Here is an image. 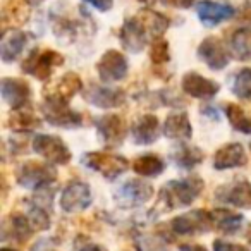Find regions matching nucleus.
<instances>
[{
	"mask_svg": "<svg viewBox=\"0 0 251 251\" xmlns=\"http://www.w3.org/2000/svg\"><path fill=\"white\" fill-rule=\"evenodd\" d=\"M83 91V81L76 73H66L55 84L45 88V100L69 103L71 98Z\"/></svg>",
	"mask_w": 251,
	"mask_h": 251,
	"instance_id": "18",
	"label": "nucleus"
},
{
	"mask_svg": "<svg viewBox=\"0 0 251 251\" xmlns=\"http://www.w3.org/2000/svg\"><path fill=\"white\" fill-rule=\"evenodd\" d=\"M179 251H208V250L205 246H201V244H181Z\"/></svg>",
	"mask_w": 251,
	"mask_h": 251,
	"instance_id": "41",
	"label": "nucleus"
},
{
	"mask_svg": "<svg viewBox=\"0 0 251 251\" xmlns=\"http://www.w3.org/2000/svg\"><path fill=\"white\" fill-rule=\"evenodd\" d=\"M151 196H153V186L150 182L140 181V179H129L114 193V201L119 208L131 210L143 206L145 203L150 201Z\"/></svg>",
	"mask_w": 251,
	"mask_h": 251,
	"instance_id": "4",
	"label": "nucleus"
},
{
	"mask_svg": "<svg viewBox=\"0 0 251 251\" xmlns=\"http://www.w3.org/2000/svg\"><path fill=\"white\" fill-rule=\"evenodd\" d=\"M33 150L52 165H66L71 160V150L59 136L38 134L33 140Z\"/></svg>",
	"mask_w": 251,
	"mask_h": 251,
	"instance_id": "7",
	"label": "nucleus"
},
{
	"mask_svg": "<svg viewBox=\"0 0 251 251\" xmlns=\"http://www.w3.org/2000/svg\"><path fill=\"white\" fill-rule=\"evenodd\" d=\"M93 201L91 196V189L86 182L83 181H73L64 188L62 195H60V208L67 213L79 212V210H86Z\"/></svg>",
	"mask_w": 251,
	"mask_h": 251,
	"instance_id": "10",
	"label": "nucleus"
},
{
	"mask_svg": "<svg viewBox=\"0 0 251 251\" xmlns=\"http://www.w3.org/2000/svg\"><path fill=\"white\" fill-rule=\"evenodd\" d=\"M162 131L167 138L171 140H189L193 136V127L189 117L186 112H174L165 119L164 126H162Z\"/></svg>",
	"mask_w": 251,
	"mask_h": 251,
	"instance_id": "24",
	"label": "nucleus"
},
{
	"mask_svg": "<svg viewBox=\"0 0 251 251\" xmlns=\"http://www.w3.org/2000/svg\"><path fill=\"white\" fill-rule=\"evenodd\" d=\"M213 250L215 251H250L246 246L237 243H229L224 239H215L213 241Z\"/></svg>",
	"mask_w": 251,
	"mask_h": 251,
	"instance_id": "37",
	"label": "nucleus"
},
{
	"mask_svg": "<svg viewBox=\"0 0 251 251\" xmlns=\"http://www.w3.org/2000/svg\"><path fill=\"white\" fill-rule=\"evenodd\" d=\"M224 112H226L227 119H229L230 126L234 129L239 131L243 134H251V117L236 103H226L224 105Z\"/></svg>",
	"mask_w": 251,
	"mask_h": 251,
	"instance_id": "32",
	"label": "nucleus"
},
{
	"mask_svg": "<svg viewBox=\"0 0 251 251\" xmlns=\"http://www.w3.org/2000/svg\"><path fill=\"white\" fill-rule=\"evenodd\" d=\"M42 114L47 122L59 127H79L83 124V117L76 110L69 108V103L45 100L42 105Z\"/></svg>",
	"mask_w": 251,
	"mask_h": 251,
	"instance_id": "11",
	"label": "nucleus"
},
{
	"mask_svg": "<svg viewBox=\"0 0 251 251\" xmlns=\"http://www.w3.org/2000/svg\"><path fill=\"white\" fill-rule=\"evenodd\" d=\"M172 162L181 169H195L196 165H200L205 160V153L201 148L191 147V145H181L179 148H176L171 155Z\"/></svg>",
	"mask_w": 251,
	"mask_h": 251,
	"instance_id": "30",
	"label": "nucleus"
},
{
	"mask_svg": "<svg viewBox=\"0 0 251 251\" xmlns=\"http://www.w3.org/2000/svg\"><path fill=\"white\" fill-rule=\"evenodd\" d=\"M213 229H217L222 234H236L244 224V217L241 213L229 208H215L212 210Z\"/></svg>",
	"mask_w": 251,
	"mask_h": 251,
	"instance_id": "25",
	"label": "nucleus"
},
{
	"mask_svg": "<svg viewBox=\"0 0 251 251\" xmlns=\"http://www.w3.org/2000/svg\"><path fill=\"white\" fill-rule=\"evenodd\" d=\"M0 251H18V250H14V248H2Z\"/></svg>",
	"mask_w": 251,
	"mask_h": 251,
	"instance_id": "45",
	"label": "nucleus"
},
{
	"mask_svg": "<svg viewBox=\"0 0 251 251\" xmlns=\"http://www.w3.org/2000/svg\"><path fill=\"white\" fill-rule=\"evenodd\" d=\"M64 64V57L55 50H40L35 49L28 55V59L23 62V73L31 74L33 77L40 81H45L50 77L53 67H59Z\"/></svg>",
	"mask_w": 251,
	"mask_h": 251,
	"instance_id": "5",
	"label": "nucleus"
},
{
	"mask_svg": "<svg viewBox=\"0 0 251 251\" xmlns=\"http://www.w3.org/2000/svg\"><path fill=\"white\" fill-rule=\"evenodd\" d=\"M79 251H107V250L103 246H100V244H86Z\"/></svg>",
	"mask_w": 251,
	"mask_h": 251,
	"instance_id": "42",
	"label": "nucleus"
},
{
	"mask_svg": "<svg viewBox=\"0 0 251 251\" xmlns=\"http://www.w3.org/2000/svg\"><path fill=\"white\" fill-rule=\"evenodd\" d=\"M83 98L90 105L98 108H105V110H110V108H117L121 105H124L126 95L124 91L115 90V88L108 86H98V84H90L83 90Z\"/></svg>",
	"mask_w": 251,
	"mask_h": 251,
	"instance_id": "13",
	"label": "nucleus"
},
{
	"mask_svg": "<svg viewBox=\"0 0 251 251\" xmlns=\"http://www.w3.org/2000/svg\"><path fill=\"white\" fill-rule=\"evenodd\" d=\"M138 19H140L141 25L145 26V29L148 31V35H150L153 40L160 38V36L167 31L169 25H171V21H169L167 16L160 14V12L153 11V9H143V11H140Z\"/></svg>",
	"mask_w": 251,
	"mask_h": 251,
	"instance_id": "27",
	"label": "nucleus"
},
{
	"mask_svg": "<svg viewBox=\"0 0 251 251\" xmlns=\"http://www.w3.org/2000/svg\"><path fill=\"white\" fill-rule=\"evenodd\" d=\"M248 239H250V244H251V232H250V236H248Z\"/></svg>",
	"mask_w": 251,
	"mask_h": 251,
	"instance_id": "46",
	"label": "nucleus"
},
{
	"mask_svg": "<svg viewBox=\"0 0 251 251\" xmlns=\"http://www.w3.org/2000/svg\"><path fill=\"white\" fill-rule=\"evenodd\" d=\"M0 93L4 101L12 108H23L29 105V98H31V88L25 79L19 77H4L0 81Z\"/></svg>",
	"mask_w": 251,
	"mask_h": 251,
	"instance_id": "14",
	"label": "nucleus"
},
{
	"mask_svg": "<svg viewBox=\"0 0 251 251\" xmlns=\"http://www.w3.org/2000/svg\"><path fill=\"white\" fill-rule=\"evenodd\" d=\"M203 184L201 177H186V179H172L164 188L160 189L158 195V205L164 206L165 212H171L176 208L193 205L195 200L201 195Z\"/></svg>",
	"mask_w": 251,
	"mask_h": 251,
	"instance_id": "1",
	"label": "nucleus"
},
{
	"mask_svg": "<svg viewBox=\"0 0 251 251\" xmlns=\"http://www.w3.org/2000/svg\"><path fill=\"white\" fill-rule=\"evenodd\" d=\"M23 212H25V215L28 217V220L31 222V226L35 230H49L50 226H52L47 208L42 205H38V203L28 201V205H26V208L23 210Z\"/></svg>",
	"mask_w": 251,
	"mask_h": 251,
	"instance_id": "33",
	"label": "nucleus"
},
{
	"mask_svg": "<svg viewBox=\"0 0 251 251\" xmlns=\"http://www.w3.org/2000/svg\"><path fill=\"white\" fill-rule=\"evenodd\" d=\"M131 134L136 145H151L160 136V122L157 115L145 114L138 117L131 126Z\"/></svg>",
	"mask_w": 251,
	"mask_h": 251,
	"instance_id": "20",
	"label": "nucleus"
},
{
	"mask_svg": "<svg viewBox=\"0 0 251 251\" xmlns=\"http://www.w3.org/2000/svg\"><path fill=\"white\" fill-rule=\"evenodd\" d=\"M136 251H169L165 241L160 236L150 234H138L136 236Z\"/></svg>",
	"mask_w": 251,
	"mask_h": 251,
	"instance_id": "35",
	"label": "nucleus"
},
{
	"mask_svg": "<svg viewBox=\"0 0 251 251\" xmlns=\"http://www.w3.org/2000/svg\"><path fill=\"white\" fill-rule=\"evenodd\" d=\"M29 2V5H38L40 2H43V0H28Z\"/></svg>",
	"mask_w": 251,
	"mask_h": 251,
	"instance_id": "43",
	"label": "nucleus"
},
{
	"mask_svg": "<svg viewBox=\"0 0 251 251\" xmlns=\"http://www.w3.org/2000/svg\"><path fill=\"white\" fill-rule=\"evenodd\" d=\"M127 59L119 50H107L97 64L98 76L103 83H117L127 76Z\"/></svg>",
	"mask_w": 251,
	"mask_h": 251,
	"instance_id": "9",
	"label": "nucleus"
},
{
	"mask_svg": "<svg viewBox=\"0 0 251 251\" xmlns=\"http://www.w3.org/2000/svg\"><path fill=\"white\" fill-rule=\"evenodd\" d=\"M42 122V119L36 115V112H33L31 108L26 105L23 108H16L9 114L7 117V126L12 127L14 131H31L36 129Z\"/></svg>",
	"mask_w": 251,
	"mask_h": 251,
	"instance_id": "28",
	"label": "nucleus"
},
{
	"mask_svg": "<svg viewBox=\"0 0 251 251\" xmlns=\"http://www.w3.org/2000/svg\"><path fill=\"white\" fill-rule=\"evenodd\" d=\"M28 0H5L4 7H2V28H4V31L18 29V26H21L23 23L28 21Z\"/></svg>",
	"mask_w": 251,
	"mask_h": 251,
	"instance_id": "22",
	"label": "nucleus"
},
{
	"mask_svg": "<svg viewBox=\"0 0 251 251\" xmlns=\"http://www.w3.org/2000/svg\"><path fill=\"white\" fill-rule=\"evenodd\" d=\"M248 164L246 150L239 143H229L226 147L219 148L213 157V167L217 171H227V169L243 167Z\"/></svg>",
	"mask_w": 251,
	"mask_h": 251,
	"instance_id": "21",
	"label": "nucleus"
},
{
	"mask_svg": "<svg viewBox=\"0 0 251 251\" xmlns=\"http://www.w3.org/2000/svg\"><path fill=\"white\" fill-rule=\"evenodd\" d=\"M55 179L57 172L52 165L42 164V162L36 160H29L26 164L19 165L18 172H16L18 184L26 189H33V191L49 188L55 182Z\"/></svg>",
	"mask_w": 251,
	"mask_h": 251,
	"instance_id": "3",
	"label": "nucleus"
},
{
	"mask_svg": "<svg viewBox=\"0 0 251 251\" xmlns=\"http://www.w3.org/2000/svg\"><path fill=\"white\" fill-rule=\"evenodd\" d=\"M198 57L201 62H205L212 71H222L227 67L230 60V52L224 47L220 38L208 36L198 47Z\"/></svg>",
	"mask_w": 251,
	"mask_h": 251,
	"instance_id": "12",
	"label": "nucleus"
},
{
	"mask_svg": "<svg viewBox=\"0 0 251 251\" xmlns=\"http://www.w3.org/2000/svg\"><path fill=\"white\" fill-rule=\"evenodd\" d=\"M181 86L186 95L198 100H210L220 91V84L198 73H186L181 79Z\"/></svg>",
	"mask_w": 251,
	"mask_h": 251,
	"instance_id": "15",
	"label": "nucleus"
},
{
	"mask_svg": "<svg viewBox=\"0 0 251 251\" xmlns=\"http://www.w3.org/2000/svg\"><path fill=\"white\" fill-rule=\"evenodd\" d=\"M162 2L176 9H189L195 4V0H162Z\"/></svg>",
	"mask_w": 251,
	"mask_h": 251,
	"instance_id": "39",
	"label": "nucleus"
},
{
	"mask_svg": "<svg viewBox=\"0 0 251 251\" xmlns=\"http://www.w3.org/2000/svg\"><path fill=\"white\" fill-rule=\"evenodd\" d=\"M138 2H143V4H153L157 0H138Z\"/></svg>",
	"mask_w": 251,
	"mask_h": 251,
	"instance_id": "44",
	"label": "nucleus"
},
{
	"mask_svg": "<svg viewBox=\"0 0 251 251\" xmlns=\"http://www.w3.org/2000/svg\"><path fill=\"white\" fill-rule=\"evenodd\" d=\"M35 232L31 222L28 220V217L25 215V212H14L9 215V219L5 220L4 226V234H9L12 239L25 243L31 237V234Z\"/></svg>",
	"mask_w": 251,
	"mask_h": 251,
	"instance_id": "26",
	"label": "nucleus"
},
{
	"mask_svg": "<svg viewBox=\"0 0 251 251\" xmlns=\"http://www.w3.org/2000/svg\"><path fill=\"white\" fill-rule=\"evenodd\" d=\"M97 129L100 138L103 140V143L108 145V147H119V145H122L126 140V133H127L126 121L117 114L101 115L97 121Z\"/></svg>",
	"mask_w": 251,
	"mask_h": 251,
	"instance_id": "16",
	"label": "nucleus"
},
{
	"mask_svg": "<svg viewBox=\"0 0 251 251\" xmlns=\"http://www.w3.org/2000/svg\"><path fill=\"white\" fill-rule=\"evenodd\" d=\"M196 12L201 21L203 26L206 28H213V26L226 23L236 14L232 5L229 4H219V2H212V0H201L196 4Z\"/></svg>",
	"mask_w": 251,
	"mask_h": 251,
	"instance_id": "19",
	"label": "nucleus"
},
{
	"mask_svg": "<svg viewBox=\"0 0 251 251\" xmlns=\"http://www.w3.org/2000/svg\"><path fill=\"white\" fill-rule=\"evenodd\" d=\"M84 2H88L90 5H93V7L100 12L110 11L112 5H114V0H84Z\"/></svg>",
	"mask_w": 251,
	"mask_h": 251,
	"instance_id": "38",
	"label": "nucleus"
},
{
	"mask_svg": "<svg viewBox=\"0 0 251 251\" xmlns=\"http://www.w3.org/2000/svg\"><path fill=\"white\" fill-rule=\"evenodd\" d=\"M229 52L236 60H250L251 59V29L239 28L232 33L229 42Z\"/></svg>",
	"mask_w": 251,
	"mask_h": 251,
	"instance_id": "29",
	"label": "nucleus"
},
{
	"mask_svg": "<svg viewBox=\"0 0 251 251\" xmlns=\"http://www.w3.org/2000/svg\"><path fill=\"white\" fill-rule=\"evenodd\" d=\"M31 251H57L53 246H50V241L49 239H42L31 248Z\"/></svg>",
	"mask_w": 251,
	"mask_h": 251,
	"instance_id": "40",
	"label": "nucleus"
},
{
	"mask_svg": "<svg viewBox=\"0 0 251 251\" xmlns=\"http://www.w3.org/2000/svg\"><path fill=\"white\" fill-rule=\"evenodd\" d=\"M165 164L157 155H141L133 162V171L143 177H157L164 172Z\"/></svg>",
	"mask_w": 251,
	"mask_h": 251,
	"instance_id": "31",
	"label": "nucleus"
},
{
	"mask_svg": "<svg viewBox=\"0 0 251 251\" xmlns=\"http://www.w3.org/2000/svg\"><path fill=\"white\" fill-rule=\"evenodd\" d=\"M169 59H171L169 43L164 38H155L150 47V60L153 64H157V66H160V64L169 62Z\"/></svg>",
	"mask_w": 251,
	"mask_h": 251,
	"instance_id": "36",
	"label": "nucleus"
},
{
	"mask_svg": "<svg viewBox=\"0 0 251 251\" xmlns=\"http://www.w3.org/2000/svg\"><path fill=\"white\" fill-rule=\"evenodd\" d=\"M119 36H121L122 47H124L127 52H133V53L141 52V50L147 47L148 38H150V35H148V31L145 29V26L141 25L138 16L126 19Z\"/></svg>",
	"mask_w": 251,
	"mask_h": 251,
	"instance_id": "17",
	"label": "nucleus"
},
{
	"mask_svg": "<svg viewBox=\"0 0 251 251\" xmlns=\"http://www.w3.org/2000/svg\"><path fill=\"white\" fill-rule=\"evenodd\" d=\"M28 43V35L21 29H7L0 42V57L4 62H12L25 50Z\"/></svg>",
	"mask_w": 251,
	"mask_h": 251,
	"instance_id": "23",
	"label": "nucleus"
},
{
	"mask_svg": "<svg viewBox=\"0 0 251 251\" xmlns=\"http://www.w3.org/2000/svg\"><path fill=\"white\" fill-rule=\"evenodd\" d=\"M215 201L236 208L251 210V182L246 179H237L229 184L220 186L215 189Z\"/></svg>",
	"mask_w": 251,
	"mask_h": 251,
	"instance_id": "8",
	"label": "nucleus"
},
{
	"mask_svg": "<svg viewBox=\"0 0 251 251\" xmlns=\"http://www.w3.org/2000/svg\"><path fill=\"white\" fill-rule=\"evenodd\" d=\"M171 229L177 236H198V234L213 229L212 213L205 210H191V212L172 219Z\"/></svg>",
	"mask_w": 251,
	"mask_h": 251,
	"instance_id": "6",
	"label": "nucleus"
},
{
	"mask_svg": "<svg viewBox=\"0 0 251 251\" xmlns=\"http://www.w3.org/2000/svg\"><path fill=\"white\" fill-rule=\"evenodd\" d=\"M232 93L241 100H251V67H244L236 74Z\"/></svg>",
	"mask_w": 251,
	"mask_h": 251,
	"instance_id": "34",
	"label": "nucleus"
},
{
	"mask_svg": "<svg viewBox=\"0 0 251 251\" xmlns=\"http://www.w3.org/2000/svg\"><path fill=\"white\" fill-rule=\"evenodd\" d=\"M81 164L90 171H95L103 176L107 181H114L122 176L127 169V160L117 153H107V151H86L81 157Z\"/></svg>",
	"mask_w": 251,
	"mask_h": 251,
	"instance_id": "2",
	"label": "nucleus"
}]
</instances>
